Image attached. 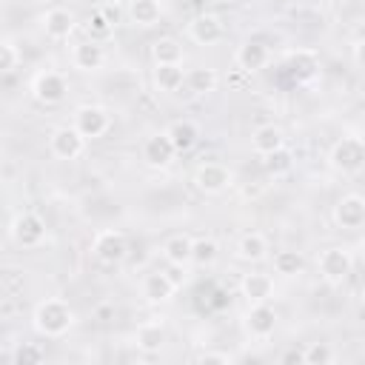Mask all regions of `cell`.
<instances>
[{
	"instance_id": "6da1fadb",
	"label": "cell",
	"mask_w": 365,
	"mask_h": 365,
	"mask_svg": "<svg viewBox=\"0 0 365 365\" xmlns=\"http://www.w3.org/2000/svg\"><path fill=\"white\" fill-rule=\"evenodd\" d=\"M31 319H34L37 334H43L48 339H57V336H63V334L71 331V325H74V308L66 299H60V297H46L43 302H37Z\"/></svg>"
},
{
	"instance_id": "7a4b0ae2",
	"label": "cell",
	"mask_w": 365,
	"mask_h": 365,
	"mask_svg": "<svg viewBox=\"0 0 365 365\" xmlns=\"http://www.w3.org/2000/svg\"><path fill=\"white\" fill-rule=\"evenodd\" d=\"M328 165L339 174L365 171V137H356V134L339 137L328 151Z\"/></svg>"
},
{
	"instance_id": "3957f363",
	"label": "cell",
	"mask_w": 365,
	"mask_h": 365,
	"mask_svg": "<svg viewBox=\"0 0 365 365\" xmlns=\"http://www.w3.org/2000/svg\"><path fill=\"white\" fill-rule=\"evenodd\" d=\"M317 268H319V277H322L328 285H342V282L351 277V271H354V257H351L348 248L331 245V248L319 251Z\"/></svg>"
},
{
	"instance_id": "277c9868",
	"label": "cell",
	"mask_w": 365,
	"mask_h": 365,
	"mask_svg": "<svg viewBox=\"0 0 365 365\" xmlns=\"http://www.w3.org/2000/svg\"><path fill=\"white\" fill-rule=\"evenodd\" d=\"M91 254H94L103 265H120V262L128 257V240H125V234L106 228V231H100V234L94 237Z\"/></svg>"
},
{
	"instance_id": "5b68a950",
	"label": "cell",
	"mask_w": 365,
	"mask_h": 365,
	"mask_svg": "<svg viewBox=\"0 0 365 365\" xmlns=\"http://www.w3.org/2000/svg\"><path fill=\"white\" fill-rule=\"evenodd\" d=\"M11 240L20 248H37L46 240V222H43V217L34 214V211L17 214L14 222H11Z\"/></svg>"
},
{
	"instance_id": "8992f818",
	"label": "cell",
	"mask_w": 365,
	"mask_h": 365,
	"mask_svg": "<svg viewBox=\"0 0 365 365\" xmlns=\"http://www.w3.org/2000/svg\"><path fill=\"white\" fill-rule=\"evenodd\" d=\"M31 94L43 106H57L68 94V80L60 71H40L34 77V83H31Z\"/></svg>"
},
{
	"instance_id": "52a82bcc",
	"label": "cell",
	"mask_w": 365,
	"mask_h": 365,
	"mask_svg": "<svg viewBox=\"0 0 365 365\" xmlns=\"http://www.w3.org/2000/svg\"><path fill=\"white\" fill-rule=\"evenodd\" d=\"M74 128L86 140H97L111 128V114L103 106H80L74 111Z\"/></svg>"
},
{
	"instance_id": "ba28073f",
	"label": "cell",
	"mask_w": 365,
	"mask_h": 365,
	"mask_svg": "<svg viewBox=\"0 0 365 365\" xmlns=\"http://www.w3.org/2000/svg\"><path fill=\"white\" fill-rule=\"evenodd\" d=\"M83 148H86V137L74 125H60L48 137V151L57 160H77L83 154Z\"/></svg>"
},
{
	"instance_id": "9c48e42d",
	"label": "cell",
	"mask_w": 365,
	"mask_h": 365,
	"mask_svg": "<svg viewBox=\"0 0 365 365\" xmlns=\"http://www.w3.org/2000/svg\"><path fill=\"white\" fill-rule=\"evenodd\" d=\"M242 325L254 339H268L277 331V311L268 302H251L242 317Z\"/></svg>"
},
{
	"instance_id": "30bf717a",
	"label": "cell",
	"mask_w": 365,
	"mask_h": 365,
	"mask_svg": "<svg viewBox=\"0 0 365 365\" xmlns=\"http://www.w3.org/2000/svg\"><path fill=\"white\" fill-rule=\"evenodd\" d=\"M334 222L345 231H356L365 225V197L359 194H345L334 205Z\"/></svg>"
},
{
	"instance_id": "8fae6325",
	"label": "cell",
	"mask_w": 365,
	"mask_h": 365,
	"mask_svg": "<svg viewBox=\"0 0 365 365\" xmlns=\"http://www.w3.org/2000/svg\"><path fill=\"white\" fill-rule=\"evenodd\" d=\"M194 185L202 194H222L231 185V171L222 163H202L194 171Z\"/></svg>"
},
{
	"instance_id": "7c38bea8",
	"label": "cell",
	"mask_w": 365,
	"mask_h": 365,
	"mask_svg": "<svg viewBox=\"0 0 365 365\" xmlns=\"http://www.w3.org/2000/svg\"><path fill=\"white\" fill-rule=\"evenodd\" d=\"M222 34H225V26H222V20H220L217 14H211V11H202V14H197V17L188 23V37H191L197 46H214V43L222 40Z\"/></svg>"
},
{
	"instance_id": "4fadbf2b",
	"label": "cell",
	"mask_w": 365,
	"mask_h": 365,
	"mask_svg": "<svg viewBox=\"0 0 365 365\" xmlns=\"http://www.w3.org/2000/svg\"><path fill=\"white\" fill-rule=\"evenodd\" d=\"M174 157H177V148H174L168 131H157L143 143V160L151 168H165V165H171Z\"/></svg>"
},
{
	"instance_id": "5bb4252c",
	"label": "cell",
	"mask_w": 365,
	"mask_h": 365,
	"mask_svg": "<svg viewBox=\"0 0 365 365\" xmlns=\"http://www.w3.org/2000/svg\"><path fill=\"white\" fill-rule=\"evenodd\" d=\"M174 291H177V282L171 279L168 271H151V274L143 277V297H145V302H151V305L168 302V299L174 297Z\"/></svg>"
},
{
	"instance_id": "9a60e30c",
	"label": "cell",
	"mask_w": 365,
	"mask_h": 365,
	"mask_svg": "<svg viewBox=\"0 0 365 365\" xmlns=\"http://www.w3.org/2000/svg\"><path fill=\"white\" fill-rule=\"evenodd\" d=\"M268 60H271V51H268V46L259 43V40H245V43L237 48V66H240L245 74H254V71L265 68Z\"/></svg>"
},
{
	"instance_id": "2e32d148",
	"label": "cell",
	"mask_w": 365,
	"mask_h": 365,
	"mask_svg": "<svg viewBox=\"0 0 365 365\" xmlns=\"http://www.w3.org/2000/svg\"><path fill=\"white\" fill-rule=\"evenodd\" d=\"M285 68L291 71L294 80L305 83V80H311L319 71V54L314 48H297V51H291L285 57Z\"/></svg>"
},
{
	"instance_id": "e0dca14e",
	"label": "cell",
	"mask_w": 365,
	"mask_h": 365,
	"mask_svg": "<svg viewBox=\"0 0 365 365\" xmlns=\"http://www.w3.org/2000/svg\"><path fill=\"white\" fill-rule=\"evenodd\" d=\"M43 31H46V37H51V40H68L71 31H74V14H71L68 9H63V6L48 9V11L43 14Z\"/></svg>"
},
{
	"instance_id": "ac0fdd59",
	"label": "cell",
	"mask_w": 365,
	"mask_h": 365,
	"mask_svg": "<svg viewBox=\"0 0 365 365\" xmlns=\"http://www.w3.org/2000/svg\"><path fill=\"white\" fill-rule=\"evenodd\" d=\"M106 63V51L97 40H83L71 48V66L80 71H97Z\"/></svg>"
},
{
	"instance_id": "d6986e66",
	"label": "cell",
	"mask_w": 365,
	"mask_h": 365,
	"mask_svg": "<svg viewBox=\"0 0 365 365\" xmlns=\"http://www.w3.org/2000/svg\"><path fill=\"white\" fill-rule=\"evenodd\" d=\"M240 291H242V297L248 302H268L274 297V279L268 274H262V271H251V274L242 277Z\"/></svg>"
},
{
	"instance_id": "ffe728a7",
	"label": "cell",
	"mask_w": 365,
	"mask_h": 365,
	"mask_svg": "<svg viewBox=\"0 0 365 365\" xmlns=\"http://www.w3.org/2000/svg\"><path fill=\"white\" fill-rule=\"evenodd\" d=\"M125 14L134 26H143V29H151L163 20V3L160 0H128L125 6Z\"/></svg>"
},
{
	"instance_id": "44dd1931",
	"label": "cell",
	"mask_w": 365,
	"mask_h": 365,
	"mask_svg": "<svg viewBox=\"0 0 365 365\" xmlns=\"http://www.w3.org/2000/svg\"><path fill=\"white\" fill-rule=\"evenodd\" d=\"M282 145H285V131L279 125H274V123L257 125L254 134H251V148L257 154H262V157L271 154V151H277V148H282Z\"/></svg>"
},
{
	"instance_id": "7402d4cb",
	"label": "cell",
	"mask_w": 365,
	"mask_h": 365,
	"mask_svg": "<svg viewBox=\"0 0 365 365\" xmlns=\"http://www.w3.org/2000/svg\"><path fill=\"white\" fill-rule=\"evenodd\" d=\"M268 240H265V234H259V231H248V234H242L240 237V242H237V257L240 259H245V262H262L265 257H268Z\"/></svg>"
},
{
	"instance_id": "603a6c76",
	"label": "cell",
	"mask_w": 365,
	"mask_h": 365,
	"mask_svg": "<svg viewBox=\"0 0 365 365\" xmlns=\"http://www.w3.org/2000/svg\"><path fill=\"white\" fill-rule=\"evenodd\" d=\"M165 131H168V137H171L177 154L191 151V148L197 145V140H200V128H197V123H191V120H174Z\"/></svg>"
},
{
	"instance_id": "cb8c5ba5",
	"label": "cell",
	"mask_w": 365,
	"mask_h": 365,
	"mask_svg": "<svg viewBox=\"0 0 365 365\" xmlns=\"http://www.w3.org/2000/svg\"><path fill=\"white\" fill-rule=\"evenodd\" d=\"M191 248H194V240H191L188 234H174V237L165 240L163 254H165V259H168L174 268H185V265L191 262Z\"/></svg>"
},
{
	"instance_id": "d4e9b609",
	"label": "cell",
	"mask_w": 365,
	"mask_h": 365,
	"mask_svg": "<svg viewBox=\"0 0 365 365\" xmlns=\"http://www.w3.org/2000/svg\"><path fill=\"white\" fill-rule=\"evenodd\" d=\"M182 83H185L182 63H160V66H154V86L160 91H180Z\"/></svg>"
},
{
	"instance_id": "484cf974",
	"label": "cell",
	"mask_w": 365,
	"mask_h": 365,
	"mask_svg": "<svg viewBox=\"0 0 365 365\" xmlns=\"http://www.w3.org/2000/svg\"><path fill=\"white\" fill-rule=\"evenodd\" d=\"M163 342H165V328H163V322H143V325L137 328V334H134V345H137L140 351H145V354H157V351L163 348Z\"/></svg>"
},
{
	"instance_id": "4316f807",
	"label": "cell",
	"mask_w": 365,
	"mask_h": 365,
	"mask_svg": "<svg viewBox=\"0 0 365 365\" xmlns=\"http://www.w3.org/2000/svg\"><path fill=\"white\" fill-rule=\"evenodd\" d=\"M217 83H220V77L208 66H197V68L185 71V86H188L191 94H208V91L217 88Z\"/></svg>"
},
{
	"instance_id": "83f0119b",
	"label": "cell",
	"mask_w": 365,
	"mask_h": 365,
	"mask_svg": "<svg viewBox=\"0 0 365 365\" xmlns=\"http://www.w3.org/2000/svg\"><path fill=\"white\" fill-rule=\"evenodd\" d=\"M151 57H154V66H160V63H182V43L174 40V37H157L151 43Z\"/></svg>"
},
{
	"instance_id": "f1b7e54d",
	"label": "cell",
	"mask_w": 365,
	"mask_h": 365,
	"mask_svg": "<svg viewBox=\"0 0 365 365\" xmlns=\"http://www.w3.org/2000/svg\"><path fill=\"white\" fill-rule=\"evenodd\" d=\"M274 271L282 277H299L305 271V257L294 248H282L274 254Z\"/></svg>"
},
{
	"instance_id": "f546056e",
	"label": "cell",
	"mask_w": 365,
	"mask_h": 365,
	"mask_svg": "<svg viewBox=\"0 0 365 365\" xmlns=\"http://www.w3.org/2000/svg\"><path fill=\"white\" fill-rule=\"evenodd\" d=\"M217 257H220V245H217V240H211V237H200V240H194V248H191V265H197V268H208Z\"/></svg>"
},
{
	"instance_id": "4dcf8cb0",
	"label": "cell",
	"mask_w": 365,
	"mask_h": 365,
	"mask_svg": "<svg viewBox=\"0 0 365 365\" xmlns=\"http://www.w3.org/2000/svg\"><path fill=\"white\" fill-rule=\"evenodd\" d=\"M265 171L268 174H274V177H279V174H288L291 168H294V154L282 145V148H277V151H271V154H265Z\"/></svg>"
},
{
	"instance_id": "1f68e13d",
	"label": "cell",
	"mask_w": 365,
	"mask_h": 365,
	"mask_svg": "<svg viewBox=\"0 0 365 365\" xmlns=\"http://www.w3.org/2000/svg\"><path fill=\"white\" fill-rule=\"evenodd\" d=\"M86 31H88V37H91V40H97V43H100V40H108V37H111L114 23H111V20L97 9V11H91V14H88V20H86Z\"/></svg>"
},
{
	"instance_id": "d6a6232c",
	"label": "cell",
	"mask_w": 365,
	"mask_h": 365,
	"mask_svg": "<svg viewBox=\"0 0 365 365\" xmlns=\"http://www.w3.org/2000/svg\"><path fill=\"white\" fill-rule=\"evenodd\" d=\"M328 362H334V348L328 342L305 345V365H328Z\"/></svg>"
},
{
	"instance_id": "836d02e7",
	"label": "cell",
	"mask_w": 365,
	"mask_h": 365,
	"mask_svg": "<svg viewBox=\"0 0 365 365\" xmlns=\"http://www.w3.org/2000/svg\"><path fill=\"white\" fill-rule=\"evenodd\" d=\"M20 60H23L20 48H17L11 40H3V43H0V71H3V74H11V71L20 66Z\"/></svg>"
},
{
	"instance_id": "e575fe53",
	"label": "cell",
	"mask_w": 365,
	"mask_h": 365,
	"mask_svg": "<svg viewBox=\"0 0 365 365\" xmlns=\"http://www.w3.org/2000/svg\"><path fill=\"white\" fill-rule=\"evenodd\" d=\"M43 348H37V345H31V342H20V348L11 354V359L17 362V365H37V362H43Z\"/></svg>"
},
{
	"instance_id": "d590c367",
	"label": "cell",
	"mask_w": 365,
	"mask_h": 365,
	"mask_svg": "<svg viewBox=\"0 0 365 365\" xmlns=\"http://www.w3.org/2000/svg\"><path fill=\"white\" fill-rule=\"evenodd\" d=\"M197 362H202V365H231L234 362V356L231 354H225V351H202V354H197Z\"/></svg>"
},
{
	"instance_id": "8d00e7d4",
	"label": "cell",
	"mask_w": 365,
	"mask_h": 365,
	"mask_svg": "<svg viewBox=\"0 0 365 365\" xmlns=\"http://www.w3.org/2000/svg\"><path fill=\"white\" fill-rule=\"evenodd\" d=\"M228 305H231V297H228L222 288H214L211 297L205 299V308H217V311H222V308H228Z\"/></svg>"
},
{
	"instance_id": "74e56055",
	"label": "cell",
	"mask_w": 365,
	"mask_h": 365,
	"mask_svg": "<svg viewBox=\"0 0 365 365\" xmlns=\"http://www.w3.org/2000/svg\"><path fill=\"white\" fill-rule=\"evenodd\" d=\"M282 365H305V348H288L282 356H279Z\"/></svg>"
},
{
	"instance_id": "f35d334b",
	"label": "cell",
	"mask_w": 365,
	"mask_h": 365,
	"mask_svg": "<svg viewBox=\"0 0 365 365\" xmlns=\"http://www.w3.org/2000/svg\"><path fill=\"white\" fill-rule=\"evenodd\" d=\"M354 63H356V68L365 74V37L354 46Z\"/></svg>"
},
{
	"instance_id": "ab89813d",
	"label": "cell",
	"mask_w": 365,
	"mask_h": 365,
	"mask_svg": "<svg viewBox=\"0 0 365 365\" xmlns=\"http://www.w3.org/2000/svg\"><path fill=\"white\" fill-rule=\"evenodd\" d=\"M100 11H103V14H106V17H108V20L114 23V26L120 23V9H117V6H103Z\"/></svg>"
},
{
	"instance_id": "60d3db41",
	"label": "cell",
	"mask_w": 365,
	"mask_h": 365,
	"mask_svg": "<svg viewBox=\"0 0 365 365\" xmlns=\"http://www.w3.org/2000/svg\"><path fill=\"white\" fill-rule=\"evenodd\" d=\"M111 311H114V308H111V305H100V308H97V311H94V314H97V317H100V319H106V317H108V314H111Z\"/></svg>"
},
{
	"instance_id": "b9f144b4",
	"label": "cell",
	"mask_w": 365,
	"mask_h": 365,
	"mask_svg": "<svg viewBox=\"0 0 365 365\" xmlns=\"http://www.w3.org/2000/svg\"><path fill=\"white\" fill-rule=\"evenodd\" d=\"M362 299H365V288H362Z\"/></svg>"
}]
</instances>
